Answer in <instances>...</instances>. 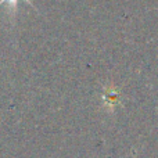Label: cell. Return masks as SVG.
I'll list each match as a JSON object with an SVG mask.
<instances>
[{"mask_svg": "<svg viewBox=\"0 0 158 158\" xmlns=\"http://www.w3.org/2000/svg\"><path fill=\"white\" fill-rule=\"evenodd\" d=\"M19 2H21V0H0V6H2V4H7L8 7L11 8V13H13V15H15L17 8H18V3H19ZM24 2H27L28 4L33 6L32 0H24ZM33 7H35V6H33Z\"/></svg>", "mask_w": 158, "mask_h": 158, "instance_id": "1", "label": "cell"}]
</instances>
